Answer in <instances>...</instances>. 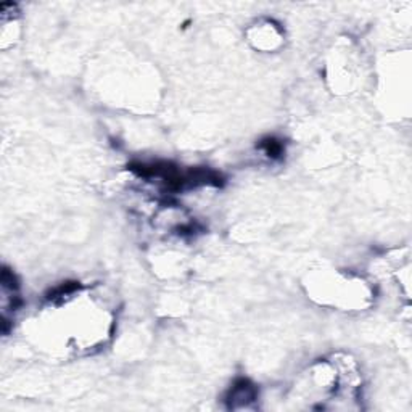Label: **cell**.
Segmentation results:
<instances>
[{"instance_id":"6da1fadb","label":"cell","mask_w":412,"mask_h":412,"mask_svg":"<svg viewBox=\"0 0 412 412\" xmlns=\"http://www.w3.org/2000/svg\"><path fill=\"white\" fill-rule=\"evenodd\" d=\"M261 148L266 151L267 157H271V158H279L282 151H284V145H282V142L279 140H275V139H267V140H263L261 143Z\"/></svg>"}]
</instances>
